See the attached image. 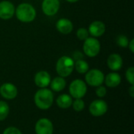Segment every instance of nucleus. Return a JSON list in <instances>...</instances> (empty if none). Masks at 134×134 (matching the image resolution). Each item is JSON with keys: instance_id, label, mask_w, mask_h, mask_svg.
<instances>
[{"instance_id": "1", "label": "nucleus", "mask_w": 134, "mask_h": 134, "mask_svg": "<svg viewBox=\"0 0 134 134\" xmlns=\"http://www.w3.org/2000/svg\"><path fill=\"white\" fill-rule=\"evenodd\" d=\"M34 100L37 108L41 110H47L53 105V93L49 89L41 88L35 93Z\"/></svg>"}, {"instance_id": "2", "label": "nucleus", "mask_w": 134, "mask_h": 134, "mask_svg": "<svg viewBox=\"0 0 134 134\" xmlns=\"http://www.w3.org/2000/svg\"><path fill=\"white\" fill-rule=\"evenodd\" d=\"M15 14L18 20L23 23H30L35 19L36 10L31 4L23 2L15 9Z\"/></svg>"}, {"instance_id": "3", "label": "nucleus", "mask_w": 134, "mask_h": 134, "mask_svg": "<svg viewBox=\"0 0 134 134\" xmlns=\"http://www.w3.org/2000/svg\"><path fill=\"white\" fill-rule=\"evenodd\" d=\"M75 60L68 56L60 57L56 64V71L59 76L65 78L68 77L74 70Z\"/></svg>"}, {"instance_id": "4", "label": "nucleus", "mask_w": 134, "mask_h": 134, "mask_svg": "<svg viewBox=\"0 0 134 134\" xmlns=\"http://www.w3.org/2000/svg\"><path fill=\"white\" fill-rule=\"evenodd\" d=\"M100 43L99 40L94 37H89L84 41L82 49L84 53L89 57H97L100 51Z\"/></svg>"}, {"instance_id": "5", "label": "nucleus", "mask_w": 134, "mask_h": 134, "mask_svg": "<svg viewBox=\"0 0 134 134\" xmlns=\"http://www.w3.org/2000/svg\"><path fill=\"white\" fill-rule=\"evenodd\" d=\"M87 92V86L82 79H75L72 81L69 86L70 96L75 99L82 98Z\"/></svg>"}, {"instance_id": "6", "label": "nucleus", "mask_w": 134, "mask_h": 134, "mask_svg": "<svg viewBox=\"0 0 134 134\" xmlns=\"http://www.w3.org/2000/svg\"><path fill=\"white\" fill-rule=\"evenodd\" d=\"M86 82L88 85L93 87L101 86L104 82V75L99 69H91L86 73L85 76Z\"/></svg>"}, {"instance_id": "7", "label": "nucleus", "mask_w": 134, "mask_h": 134, "mask_svg": "<svg viewBox=\"0 0 134 134\" xmlns=\"http://www.w3.org/2000/svg\"><path fill=\"white\" fill-rule=\"evenodd\" d=\"M108 104L106 101L101 99L93 100L89 108L90 113L94 117H100L103 116L108 111Z\"/></svg>"}, {"instance_id": "8", "label": "nucleus", "mask_w": 134, "mask_h": 134, "mask_svg": "<svg viewBox=\"0 0 134 134\" xmlns=\"http://www.w3.org/2000/svg\"><path fill=\"white\" fill-rule=\"evenodd\" d=\"M15 14V6L14 5L8 1L3 0L0 2V19L9 20Z\"/></svg>"}, {"instance_id": "9", "label": "nucleus", "mask_w": 134, "mask_h": 134, "mask_svg": "<svg viewBox=\"0 0 134 134\" xmlns=\"http://www.w3.org/2000/svg\"><path fill=\"white\" fill-rule=\"evenodd\" d=\"M35 130L36 134H53V126L49 119L42 118L37 121Z\"/></svg>"}, {"instance_id": "10", "label": "nucleus", "mask_w": 134, "mask_h": 134, "mask_svg": "<svg viewBox=\"0 0 134 134\" xmlns=\"http://www.w3.org/2000/svg\"><path fill=\"white\" fill-rule=\"evenodd\" d=\"M59 0H43L42 3V9L45 15L52 16L57 13L60 9Z\"/></svg>"}, {"instance_id": "11", "label": "nucleus", "mask_w": 134, "mask_h": 134, "mask_svg": "<svg viewBox=\"0 0 134 134\" xmlns=\"http://www.w3.org/2000/svg\"><path fill=\"white\" fill-rule=\"evenodd\" d=\"M0 94L6 100H13L17 96V88L13 83H3L0 86Z\"/></svg>"}, {"instance_id": "12", "label": "nucleus", "mask_w": 134, "mask_h": 134, "mask_svg": "<svg viewBox=\"0 0 134 134\" xmlns=\"http://www.w3.org/2000/svg\"><path fill=\"white\" fill-rule=\"evenodd\" d=\"M106 31V27L104 23L100 20H95L92 22L89 26V34L92 35V37L97 38L102 36Z\"/></svg>"}, {"instance_id": "13", "label": "nucleus", "mask_w": 134, "mask_h": 134, "mask_svg": "<svg viewBox=\"0 0 134 134\" xmlns=\"http://www.w3.org/2000/svg\"><path fill=\"white\" fill-rule=\"evenodd\" d=\"M34 81L35 85L39 88H46L51 82L50 75L46 71H40L35 75Z\"/></svg>"}, {"instance_id": "14", "label": "nucleus", "mask_w": 134, "mask_h": 134, "mask_svg": "<svg viewBox=\"0 0 134 134\" xmlns=\"http://www.w3.org/2000/svg\"><path fill=\"white\" fill-rule=\"evenodd\" d=\"M107 64L109 69L113 71H119L123 64V60L122 57L118 53H112L111 54L107 60Z\"/></svg>"}, {"instance_id": "15", "label": "nucleus", "mask_w": 134, "mask_h": 134, "mask_svg": "<svg viewBox=\"0 0 134 134\" xmlns=\"http://www.w3.org/2000/svg\"><path fill=\"white\" fill-rule=\"evenodd\" d=\"M57 30L64 35L70 34L73 30V23L67 18H61L57 21Z\"/></svg>"}, {"instance_id": "16", "label": "nucleus", "mask_w": 134, "mask_h": 134, "mask_svg": "<svg viewBox=\"0 0 134 134\" xmlns=\"http://www.w3.org/2000/svg\"><path fill=\"white\" fill-rule=\"evenodd\" d=\"M121 76L117 72H111L104 77V82L107 86L110 88L117 87L121 83Z\"/></svg>"}, {"instance_id": "17", "label": "nucleus", "mask_w": 134, "mask_h": 134, "mask_svg": "<svg viewBox=\"0 0 134 134\" xmlns=\"http://www.w3.org/2000/svg\"><path fill=\"white\" fill-rule=\"evenodd\" d=\"M57 105L62 108V109H67L69 108L71 105H72V97L66 93L61 94L57 98Z\"/></svg>"}, {"instance_id": "18", "label": "nucleus", "mask_w": 134, "mask_h": 134, "mask_svg": "<svg viewBox=\"0 0 134 134\" xmlns=\"http://www.w3.org/2000/svg\"><path fill=\"white\" fill-rule=\"evenodd\" d=\"M50 88L53 91L55 92H60L62 91L66 86V81L63 77L58 76L54 78L50 82Z\"/></svg>"}, {"instance_id": "19", "label": "nucleus", "mask_w": 134, "mask_h": 134, "mask_svg": "<svg viewBox=\"0 0 134 134\" xmlns=\"http://www.w3.org/2000/svg\"><path fill=\"white\" fill-rule=\"evenodd\" d=\"M74 69H75L76 71L79 74H86L90 70V66L86 60L82 59L75 61Z\"/></svg>"}, {"instance_id": "20", "label": "nucleus", "mask_w": 134, "mask_h": 134, "mask_svg": "<svg viewBox=\"0 0 134 134\" xmlns=\"http://www.w3.org/2000/svg\"><path fill=\"white\" fill-rule=\"evenodd\" d=\"M9 113V107L5 101L0 100V121L5 120Z\"/></svg>"}, {"instance_id": "21", "label": "nucleus", "mask_w": 134, "mask_h": 134, "mask_svg": "<svg viewBox=\"0 0 134 134\" xmlns=\"http://www.w3.org/2000/svg\"><path fill=\"white\" fill-rule=\"evenodd\" d=\"M129 38L124 35H119L117 36L116 38V43L120 47H122V48H126L128 47V45H129Z\"/></svg>"}, {"instance_id": "22", "label": "nucleus", "mask_w": 134, "mask_h": 134, "mask_svg": "<svg viewBox=\"0 0 134 134\" xmlns=\"http://www.w3.org/2000/svg\"><path fill=\"white\" fill-rule=\"evenodd\" d=\"M89 35H90V34H89L88 29L84 28V27H80L76 31V36H77V38L79 40H82V41H85L86 38H88L90 37Z\"/></svg>"}, {"instance_id": "23", "label": "nucleus", "mask_w": 134, "mask_h": 134, "mask_svg": "<svg viewBox=\"0 0 134 134\" xmlns=\"http://www.w3.org/2000/svg\"><path fill=\"white\" fill-rule=\"evenodd\" d=\"M72 107L73 109L75 111H82L85 108V102L81 99H75L74 102H72Z\"/></svg>"}, {"instance_id": "24", "label": "nucleus", "mask_w": 134, "mask_h": 134, "mask_svg": "<svg viewBox=\"0 0 134 134\" xmlns=\"http://www.w3.org/2000/svg\"><path fill=\"white\" fill-rule=\"evenodd\" d=\"M126 79L130 83V85H134V68L130 67L126 71Z\"/></svg>"}, {"instance_id": "25", "label": "nucleus", "mask_w": 134, "mask_h": 134, "mask_svg": "<svg viewBox=\"0 0 134 134\" xmlns=\"http://www.w3.org/2000/svg\"><path fill=\"white\" fill-rule=\"evenodd\" d=\"M96 94L100 98L104 97L107 94V89L104 86H103L102 85L99 86H97V88L96 90Z\"/></svg>"}, {"instance_id": "26", "label": "nucleus", "mask_w": 134, "mask_h": 134, "mask_svg": "<svg viewBox=\"0 0 134 134\" xmlns=\"http://www.w3.org/2000/svg\"><path fill=\"white\" fill-rule=\"evenodd\" d=\"M2 134H22V133L20 132V130L19 129L13 127V126H10V127L6 128L3 131Z\"/></svg>"}, {"instance_id": "27", "label": "nucleus", "mask_w": 134, "mask_h": 134, "mask_svg": "<svg viewBox=\"0 0 134 134\" xmlns=\"http://www.w3.org/2000/svg\"><path fill=\"white\" fill-rule=\"evenodd\" d=\"M83 58V54L81 53V52H79V51H75V52H74V53H73V60H82Z\"/></svg>"}, {"instance_id": "28", "label": "nucleus", "mask_w": 134, "mask_h": 134, "mask_svg": "<svg viewBox=\"0 0 134 134\" xmlns=\"http://www.w3.org/2000/svg\"><path fill=\"white\" fill-rule=\"evenodd\" d=\"M128 47H129L130 50L131 51V53H134V39L133 38H132V39L129 42Z\"/></svg>"}, {"instance_id": "29", "label": "nucleus", "mask_w": 134, "mask_h": 134, "mask_svg": "<svg viewBox=\"0 0 134 134\" xmlns=\"http://www.w3.org/2000/svg\"><path fill=\"white\" fill-rule=\"evenodd\" d=\"M129 93L131 97H134V85H131V86L129 90Z\"/></svg>"}, {"instance_id": "30", "label": "nucleus", "mask_w": 134, "mask_h": 134, "mask_svg": "<svg viewBox=\"0 0 134 134\" xmlns=\"http://www.w3.org/2000/svg\"><path fill=\"white\" fill-rule=\"evenodd\" d=\"M67 2H71V3H74V2H78L79 0H66Z\"/></svg>"}]
</instances>
